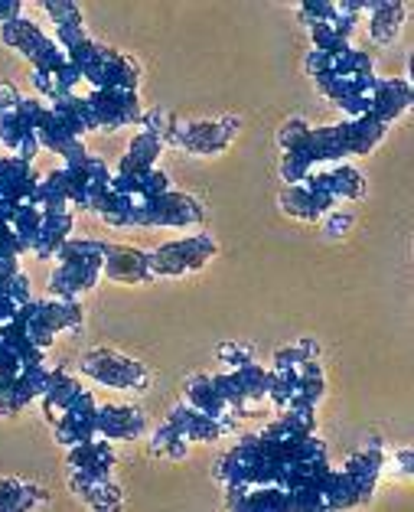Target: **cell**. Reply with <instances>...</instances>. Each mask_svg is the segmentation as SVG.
Segmentation results:
<instances>
[{
  "label": "cell",
  "mask_w": 414,
  "mask_h": 512,
  "mask_svg": "<svg viewBox=\"0 0 414 512\" xmlns=\"http://www.w3.org/2000/svg\"><path fill=\"white\" fill-rule=\"evenodd\" d=\"M59 265L49 278V291L59 301H75L79 294L92 291L102 278V258H105V242L92 239H69L59 248Z\"/></svg>",
  "instance_id": "obj_1"
},
{
  "label": "cell",
  "mask_w": 414,
  "mask_h": 512,
  "mask_svg": "<svg viewBox=\"0 0 414 512\" xmlns=\"http://www.w3.org/2000/svg\"><path fill=\"white\" fill-rule=\"evenodd\" d=\"M23 333L30 336V343L36 349H46L53 346L56 340V333L62 330H75L82 323V307L79 301H27L20 310H17V317H14Z\"/></svg>",
  "instance_id": "obj_2"
},
{
  "label": "cell",
  "mask_w": 414,
  "mask_h": 512,
  "mask_svg": "<svg viewBox=\"0 0 414 512\" xmlns=\"http://www.w3.org/2000/svg\"><path fill=\"white\" fill-rule=\"evenodd\" d=\"M212 255H216V239L209 232L190 235V239L160 245L157 252H150V274L154 278H183V274H193L199 268H206Z\"/></svg>",
  "instance_id": "obj_3"
},
{
  "label": "cell",
  "mask_w": 414,
  "mask_h": 512,
  "mask_svg": "<svg viewBox=\"0 0 414 512\" xmlns=\"http://www.w3.org/2000/svg\"><path fill=\"white\" fill-rule=\"evenodd\" d=\"M62 180H66V193H69V206L89 209L95 212L102 196L111 190V173L98 157L85 151L82 157H72L59 167Z\"/></svg>",
  "instance_id": "obj_4"
},
{
  "label": "cell",
  "mask_w": 414,
  "mask_h": 512,
  "mask_svg": "<svg viewBox=\"0 0 414 512\" xmlns=\"http://www.w3.org/2000/svg\"><path fill=\"white\" fill-rule=\"evenodd\" d=\"M49 105L43 98H20L17 108H10L7 115H0V141L4 147L14 151V157L20 160H33L36 151H40V137H36V128L46 118Z\"/></svg>",
  "instance_id": "obj_5"
},
{
  "label": "cell",
  "mask_w": 414,
  "mask_h": 512,
  "mask_svg": "<svg viewBox=\"0 0 414 512\" xmlns=\"http://www.w3.org/2000/svg\"><path fill=\"white\" fill-rule=\"evenodd\" d=\"M82 372L89 379H95L98 385H108V389L144 392L150 382V372L144 369V362L121 356L115 349H92V353H85Z\"/></svg>",
  "instance_id": "obj_6"
},
{
  "label": "cell",
  "mask_w": 414,
  "mask_h": 512,
  "mask_svg": "<svg viewBox=\"0 0 414 512\" xmlns=\"http://www.w3.org/2000/svg\"><path fill=\"white\" fill-rule=\"evenodd\" d=\"M0 40L7 46H14L20 56H27L33 62V72H49V69H59L69 62L66 49H59L56 40H49L36 23L23 20V17L4 23V27H0Z\"/></svg>",
  "instance_id": "obj_7"
},
{
  "label": "cell",
  "mask_w": 414,
  "mask_h": 512,
  "mask_svg": "<svg viewBox=\"0 0 414 512\" xmlns=\"http://www.w3.org/2000/svg\"><path fill=\"white\" fill-rule=\"evenodd\" d=\"M203 222V206L196 203L193 196L167 190L147 203L134 206L131 226H173V229H186V226H199Z\"/></svg>",
  "instance_id": "obj_8"
},
{
  "label": "cell",
  "mask_w": 414,
  "mask_h": 512,
  "mask_svg": "<svg viewBox=\"0 0 414 512\" xmlns=\"http://www.w3.org/2000/svg\"><path fill=\"white\" fill-rule=\"evenodd\" d=\"M85 102L92 108L95 131H118L128 124H141V98L137 92L128 89H95L92 95H85Z\"/></svg>",
  "instance_id": "obj_9"
},
{
  "label": "cell",
  "mask_w": 414,
  "mask_h": 512,
  "mask_svg": "<svg viewBox=\"0 0 414 512\" xmlns=\"http://www.w3.org/2000/svg\"><path fill=\"white\" fill-rule=\"evenodd\" d=\"M235 134H238V118L177 124L173 147H183V151H190L196 157H212V154H222L225 147L235 141Z\"/></svg>",
  "instance_id": "obj_10"
},
{
  "label": "cell",
  "mask_w": 414,
  "mask_h": 512,
  "mask_svg": "<svg viewBox=\"0 0 414 512\" xmlns=\"http://www.w3.org/2000/svg\"><path fill=\"white\" fill-rule=\"evenodd\" d=\"M53 424H56V441L62 447H75L98 437V405L92 392H82Z\"/></svg>",
  "instance_id": "obj_11"
},
{
  "label": "cell",
  "mask_w": 414,
  "mask_h": 512,
  "mask_svg": "<svg viewBox=\"0 0 414 512\" xmlns=\"http://www.w3.org/2000/svg\"><path fill=\"white\" fill-rule=\"evenodd\" d=\"M36 183H40V177L33 173L30 160L0 157V203L10 212H17L20 206L30 203L36 193Z\"/></svg>",
  "instance_id": "obj_12"
},
{
  "label": "cell",
  "mask_w": 414,
  "mask_h": 512,
  "mask_svg": "<svg viewBox=\"0 0 414 512\" xmlns=\"http://www.w3.org/2000/svg\"><path fill=\"white\" fill-rule=\"evenodd\" d=\"M46 382H49V369L43 362H33V366L20 369L17 376L0 389V415H17L33 398H43Z\"/></svg>",
  "instance_id": "obj_13"
},
{
  "label": "cell",
  "mask_w": 414,
  "mask_h": 512,
  "mask_svg": "<svg viewBox=\"0 0 414 512\" xmlns=\"http://www.w3.org/2000/svg\"><path fill=\"white\" fill-rule=\"evenodd\" d=\"M102 274L108 281H118V284H147V281H154L147 255L137 252V248H131V245H108L105 242Z\"/></svg>",
  "instance_id": "obj_14"
},
{
  "label": "cell",
  "mask_w": 414,
  "mask_h": 512,
  "mask_svg": "<svg viewBox=\"0 0 414 512\" xmlns=\"http://www.w3.org/2000/svg\"><path fill=\"white\" fill-rule=\"evenodd\" d=\"M281 206H284L287 216L313 222V219L326 216V212L336 206V199L330 193H323L320 186L307 177V180H300V183H287V190L281 193Z\"/></svg>",
  "instance_id": "obj_15"
},
{
  "label": "cell",
  "mask_w": 414,
  "mask_h": 512,
  "mask_svg": "<svg viewBox=\"0 0 414 512\" xmlns=\"http://www.w3.org/2000/svg\"><path fill=\"white\" fill-rule=\"evenodd\" d=\"M411 105V89H408V82H401V79H375L372 85V92H369V108H366V115L372 121H379V124H392L401 111H405Z\"/></svg>",
  "instance_id": "obj_16"
},
{
  "label": "cell",
  "mask_w": 414,
  "mask_h": 512,
  "mask_svg": "<svg viewBox=\"0 0 414 512\" xmlns=\"http://www.w3.org/2000/svg\"><path fill=\"white\" fill-rule=\"evenodd\" d=\"M147 431V421L137 408L128 405H102L98 408V437L105 441H134Z\"/></svg>",
  "instance_id": "obj_17"
},
{
  "label": "cell",
  "mask_w": 414,
  "mask_h": 512,
  "mask_svg": "<svg viewBox=\"0 0 414 512\" xmlns=\"http://www.w3.org/2000/svg\"><path fill=\"white\" fill-rule=\"evenodd\" d=\"M115 467V451L105 437H92V441L75 444L69 451V473H85V477H111Z\"/></svg>",
  "instance_id": "obj_18"
},
{
  "label": "cell",
  "mask_w": 414,
  "mask_h": 512,
  "mask_svg": "<svg viewBox=\"0 0 414 512\" xmlns=\"http://www.w3.org/2000/svg\"><path fill=\"white\" fill-rule=\"evenodd\" d=\"M170 421L186 434V441H219V437L232 428L229 421H219V418H209L203 415L199 408L193 405H177L170 411Z\"/></svg>",
  "instance_id": "obj_19"
},
{
  "label": "cell",
  "mask_w": 414,
  "mask_h": 512,
  "mask_svg": "<svg viewBox=\"0 0 414 512\" xmlns=\"http://www.w3.org/2000/svg\"><path fill=\"white\" fill-rule=\"evenodd\" d=\"M69 232H72V212L69 209H62V212H43L40 232H36L30 252L36 258H56L59 248L69 242Z\"/></svg>",
  "instance_id": "obj_20"
},
{
  "label": "cell",
  "mask_w": 414,
  "mask_h": 512,
  "mask_svg": "<svg viewBox=\"0 0 414 512\" xmlns=\"http://www.w3.org/2000/svg\"><path fill=\"white\" fill-rule=\"evenodd\" d=\"M69 483L75 496L92 509H118L121 506V486L111 483V477H85V473H69Z\"/></svg>",
  "instance_id": "obj_21"
},
{
  "label": "cell",
  "mask_w": 414,
  "mask_h": 512,
  "mask_svg": "<svg viewBox=\"0 0 414 512\" xmlns=\"http://www.w3.org/2000/svg\"><path fill=\"white\" fill-rule=\"evenodd\" d=\"M137 82H141V69H137V62L108 46L105 49L102 76H98L95 89H128V92H137Z\"/></svg>",
  "instance_id": "obj_22"
},
{
  "label": "cell",
  "mask_w": 414,
  "mask_h": 512,
  "mask_svg": "<svg viewBox=\"0 0 414 512\" xmlns=\"http://www.w3.org/2000/svg\"><path fill=\"white\" fill-rule=\"evenodd\" d=\"M160 151H163V141H160V137H157V134H150V131H141V134H137L134 141L128 144V154L121 157L118 177H128V173L154 170Z\"/></svg>",
  "instance_id": "obj_23"
},
{
  "label": "cell",
  "mask_w": 414,
  "mask_h": 512,
  "mask_svg": "<svg viewBox=\"0 0 414 512\" xmlns=\"http://www.w3.org/2000/svg\"><path fill=\"white\" fill-rule=\"evenodd\" d=\"M85 389L79 382H75L66 369H56V372H49V382H46V392H43V408H46V418L49 421H56L62 411H66L75 398H79Z\"/></svg>",
  "instance_id": "obj_24"
},
{
  "label": "cell",
  "mask_w": 414,
  "mask_h": 512,
  "mask_svg": "<svg viewBox=\"0 0 414 512\" xmlns=\"http://www.w3.org/2000/svg\"><path fill=\"white\" fill-rule=\"evenodd\" d=\"M46 7V14L56 20V43L59 49H69L75 43H82L85 40V27H82V10L75 7V4H62V0H49Z\"/></svg>",
  "instance_id": "obj_25"
},
{
  "label": "cell",
  "mask_w": 414,
  "mask_h": 512,
  "mask_svg": "<svg viewBox=\"0 0 414 512\" xmlns=\"http://www.w3.org/2000/svg\"><path fill=\"white\" fill-rule=\"evenodd\" d=\"M186 405H193V408L203 411V415L219 418V421H225L232 415L229 405H225V398L216 389V382H212V376H193L190 382H186Z\"/></svg>",
  "instance_id": "obj_26"
},
{
  "label": "cell",
  "mask_w": 414,
  "mask_h": 512,
  "mask_svg": "<svg viewBox=\"0 0 414 512\" xmlns=\"http://www.w3.org/2000/svg\"><path fill=\"white\" fill-rule=\"evenodd\" d=\"M49 503V493L33 483L20 480H0V512H30L43 509Z\"/></svg>",
  "instance_id": "obj_27"
},
{
  "label": "cell",
  "mask_w": 414,
  "mask_h": 512,
  "mask_svg": "<svg viewBox=\"0 0 414 512\" xmlns=\"http://www.w3.org/2000/svg\"><path fill=\"white\" fill-rule=\"evenodd\" d=\"M310 180L320 186L323 193H330L336 203L340 199H359L366 183H362V173H356L353 167H333L326 173H310Z\"/></svg>",
  "instance_id": "obj_28"
},
{
  "label": "cell",
  "mask_w": 414,
  "mask_h": 512,
  "mask_svg": "<svg viewBox=\"0 0 414 512\" xmlns=\"http://www.w3.org/2000/svg\"><path fill=\"white\" fill-rule=\"evenodd\" d=\"M362 10H369V36L375 43H392L401 33V23H405L408 7L405 4H362Z\"/></svg>",
  "instance_id": "obj_29"
},
{
  "label": "cell",
  "mask_w": 414,
  "mask_h": 512,
  "mask_svg": "<svg viewBox=\"0 0 414 512\" xmlns=\"http://www.w3.org/2000/svg\"><path fill=\"white\" fill-rule=\"evenodd\" d=\"M232 379L238 385V392H242L245 405H258L268 398V385H271V369L258 366V362H245V366H235L232 369Z\"/></svg>",
  "instance_id": "obj_30"
},
{
  "label": "cell",
  "mask_w": 414,
  "mask_h": 512,
  "mask_svg": "<svg viewBox=\"0 0 414 512\" xmlns=\"http://www.w3.org/2000/svg\"><path fill=\"white\" fill-rule=\"evenodd\" d=\"M49 108H53V115H56L62 124H66V128H69L75 137H82V134L95 131L92 108H89V102H85V98L69 95V98H62V102H53Z\"/></svg>",
  "instance_id": "obj_31"
},
{
  "label": "cell",
  "mask_w": 414,
  "mask_h": 512,
  "mask_svg": "<svg viewBox=\"0 0 414 512\" xmlns=\"http://www.w3.org/2000/svg\"><path fill=\"white\" fill-rule=\"evenodd\" d=\"M186 434L173 424L170 418L160 424L157 434H154V441H150V451H154L157 457H170V460H183L186 457Z\"/></svg>",
  "instance_id": "obj_32"
},
{
  "label": "cell",
  "mask_w": 414,
  "mask_h": 512,
  "mask_svg": "<svg viewBox=\"0 0 414 512\" xmlns=\"http://www.w3.org/2000/svg\"><path fill=\"white\" fill-rule=\"evenodd\" d=\"M219 359L222 362H229V366H245V362H252V349L248 346H238V343H225L219 346Z\"/></svg>",
  "instance_id": "obj_33"
},
{
  "label": "cell",
  "mask_w": 414,
  "mask_h": 512,
  "mask_svg": "<svg viewBox=\"0 0 414 512\" xmlns=\"http://www.w3.org/2000/svg\"><path fill=\"white\" fill-rule=\"evenodd\" d=\"M17 102H20V92L10 82H0V115H7L10 108H17Z\"/></svg>",
  "instance_id": "obj_34"
},
{
  "label": "cell",
  "mask_w": 414,
  "mask_h": 512,
  "mask_svg": "<svg viewBox=\"0 0 414 512\" xmlns=\"http://www.w3.org/2000/svg\"><path fill=\"white\" fill-rule=\"evenodd\" d=\"M20 14H23L20 0H0V27L10 23V20H20Z\"/></svg>",
  "instance_id": "obj_35"
},
{
  "label": "cell",
  "mask_w": 414,
  "mask_h": 512,
  "mask_svg": "<svg viewBox=\"0 0 414 512\" xmlns=\"http://www.w3.org/2000/svg\"><path fill=\"white\" fill-rule=\"evenodd\" d=\"M17 310H20V304L14 301V297H7L4 291H0V327L14 320V317H17Z\"/></svg>",
  "instance_id": "obj_36"
},
{
  "label": "cell",
  "mask_w": 414,
  "mask_h": 512,
  "mask_svg": "<svg viewBox=\"0 0 414 512\" xmlns=\"http://www.w3.org/2000/svg\"><path fill=\"white\" fill-rule=\"evenodd\" d=\"M346 226H353V219H349V216H336V219L330 222V232H333V235H340V229H346Z\"/></svg>",
  "instance_id": "obj_37"
},
{
  "label": "cell",
  "mask_w": 414,
  "mask_h": 512,
  "mask_svg": "<svg viewBox=\"0 0 414 512\" xmlns=\"http://www.w3.org/2000/svg\"><path fill=\"white\" fill-rule=\"evenodd\" d=\"M0 226H4V222H0Z\"/></svg>",
  "instance_id": "obj_38"
}]
</instances>
